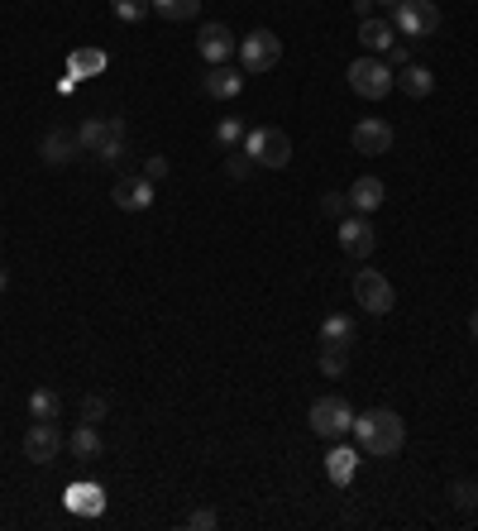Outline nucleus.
I'll use <instances>...</instances> for the list:
<instances>
[{"instance_id": "1", "label": "nucleus", "mask_w": 478, "mask_h": 531, "mask_svg": "<svg viewBox=\"0 0 478 531\" xmlns=\"http://www.w3.org/2000/svg\"><path fill=\"white\" fill-rule=\"evenodd\" d=\"M364 455H378V460H388L397 455L402 445H407V421L388 412V407H369V412H359L354 417V431H349Z\"/></svg>"}, {"instance_id": "2", "label": "nucleus", "mask_w": 478, "mask_h": 531, "mask_svg": "<svg viewBox=\"0 0 478 531\" xmlns=\"http://www.w3.org/2000/svg\"><path fill=\"white\" fill-rule=\"evenodd\" d=\"M82 154H96L101 163H120L125 154V139H130V125H125V115H96L82 125Z\"/></svg>"}, {"instance_id": "3", "label": "nucleus", "mask_w": 478, "mask_h": 531, "mask_svg": "<svg viewBox=\"0 0 478 531\" xmlns=\"http://www.w3.org/2000/svg\"><path fill=\"white\" fill-rule=\"evenodd\" d=\"M388 20L397 29V39L421 44V39H431L435 29H440V10H435V0H397Z\"/></svg>"}, {"instance_id": "4", "label": "nucleus", "mask_w": 478, "mask_h": 531, "mask_svg": "<svg viewBox=\"0 0 478 531\" xmlns=\"http://www.w3.org/2000/svg\"><path fill=\"white\" fill-rule=\"evenodd\" d=\"M244 154L254 158V168H287L292 163V139L278 125H259L244 134Z\"/></svg>"}, {"instance_id": "5", "label": "nucleus", "mask_w": 478, "mask_h": 531, "mask_svg": "<svg viewBox=\"0 0 478 531\" xmlns=\"http://www.w3.org/2000/svg\"><path fill=\"white\" fill-rule=\"evenodd\" d=\"M311 431L321 436V441H340L354 431V407H349L340 393H326V398L311 402Z\"/></svg>"}, {"instance_id": "6", "label": "nucleus", "mask_w": 478, "mask_h": 531, "mask_svg": "<svg viewBox=\"0 0 478 531\" xmlns=\"http://www.w3.org/2000/svg\"><path fill=\"white\" fill-rule=\"evenodd\" d=\"M349 87H354V96H364V101H383L392 87H397V77H392V67L383 63V58H354L349 63Z\"/></svg>"}, {"instance_id": "7", "label": "nucleus", "mask_w": 478, "mask_h": 531, "mask_svg": "<svg viewBox=\"0 0 478 531\" xmlns=\"http://www.w3.org/2000/svg\"><path fill=\"white\" fill-rule=\"evenodd\" d=\"M354 302L369 311V316H388V311L397 307L392 278H383L378 268H359V273H354Z\"/></svg>"}, {"instance_id": "8", "label": "nucleus", "mask_w": 478, "mask_h": 531, "mask_svg": "<svg viewBox=\"0 0 478 531\" xmlns=\"http://www.w3.org/2000/svg\"><path fill=\"white\" fill-rule=\"evenodd\" d=\"M278 58H283V39L273 29H254V34L239 39V67L254 72V77L268 72V67H278Z\"/></svg>"}, {"instance_id": "9", "label": "nucleus", "mask_w": 478, "mask_h": 531, "mask_svg": "<svg viewBox=\"0 0 478 531\" xmlns=\"http://www.w3.org/2000/svg\"><path fill=\"white\" fill-rule=\"evenodd\" d=\"M196 53H201V63H230L239 53V39L230 34V24H220V20H211V24H201V34H196Z\"/></svg>"}, {"instance_id": "10", "label": "nucleus", "mask_w": 478, "mask_h": 531, "mask_svg": "<svg viewBox=\"0 0 478 531\" xmlns=\"http://www.w3.org/2000/svg\"><path fill=\"white\" fill-rule=\"evenodd\" d=\"M340 249H345L349 259H369L373 249H378V235H373V221H369V216L349 211L345 221H340Z\"/></svg>"}, {"instance_id": "11", "label": "nucleus", "mask_w": 478, "mask_h": 531, "mask_svg": "<svg viewBox=\"0 0 478 531\" xmlns=\"http://www.w3.org/2000/svg\"><path fill=\"white\" fill-rule=\"evenodd\" d=\"M349 144H354V154H364V158L392 154V125H388V120H378V115H369V120H359V125H354Z\"/></svg>"}, {"instance_id": "12", "label": "nucleus", "mask_w": 478, "mask_h": 531, "mask_svg": "<svg viewBox=\"0 0 478 531\" xmlns=\"http://www.w3.org/2000/svg\"><path fill=\"white\" fill-rule=\"evenodd\" d=\"M58 450H63V436H58V426H53V421H34V426L24 431V460H29V465H48V460H58Z\"/></svg>"}, {"instance_id": "13", "label": "nucleus", "mask_w": 478, "mask_h": 531, "mask_svg": "<svg viewBox=\"0 0 478 531\" xmlns=\"http://www.w3.org/2000/svg\"><path fill=\"white\" fill-rule=\"evenodd\" d=\"M110 201H115L120 211H149L153 206V182L144 173H125L115 187H110Z\"/></svg>"}, {"instance_id": "14", "label": "nucleus", "mask_w": 478, "mask_h": 531, "mask_svg": "<svg viewBox=\"0 0 478 531\" xmlns=\"http://www.w3.org/2000/svg\"><path fill=\"white\" fill-rule=\"evenodd\" d=\"M39 154H44V163H53V168H67L72 158L82 154V134H77V130H63V125H53V130L39 139Z\"/></svg>"}, {"instance_id": "15", "label": "nucleus", "mask_w": 478, "mask_h": 531, "mask_svg": "<svg viewBox=\"0 0 478 531\" xmlns=\"http://www.w3.org/2000/svg\"><path fill=\"white\" fill-rule=\"evenodd\" d=\"M63 508L72 512V517H101V512H106V488L101 484H67Z\"/></svg>"}, {"instance_id": "16", "label": "nucleus", "mask_w": 478, "mask_h": 531, "mask_svg": "<svg viewBox=\"0 0 478 531\" xmlns=\"http://www.w3.org/2000/svg\"><path fill=\"white\" fill-rule=\"evenodd\" d=\"M201 91H206V96H216V101H235L239 91H244V77H239V67L216 63L206 77H201Z\"/></svg>"}, {"instance_id": "17", "label": "nucleus", "mask_w": 478, "mask_h": 531, "mask_svg": "<svg viewBox=\"0 0 478 531\" xmlns=\"http://www.w3.org/2000/svg\"><path fill=\"white\" fill-rule=\"evenodd\" d=\"M354 474H359V450H354V445H335L326 455V479L335 488H349Z\"/></svg>"}, {"instance_id": "18", "label": "nucleus", "mask_w": 478, "mask_h": 531, "mask_svg": "<svg viewBox=\"0 0 478 531\" xmlns=\"http://www.w3.org/2000/svg\"><path fill=\"white\" fill-rule=\"evenodd\" d=\"M359 44L369 48L373 58H383V53L397 44V29H392V20H378V15H369V20H359Z\"/></svg>"}, {"instance_id": "19", "label": "nucleus", "mask_w": 478, "mask_h": 531, "mask_svg": "<svg viewBox=\"0 0 478 531\" xmlns=\"http://www.w3.org/2000/svg\"><path fill=\"white\" fill-rule=\"evenodd\" d=\"M345 197H349V211H359V216H373V211L388 201V192H383V182H378V177H359V182L349 187Z\"/></svg>"}, {"instance_id": "20", "label": "nucleus", "mask_w": 478, "mask_h": 531, "mask_svg": "<svg viewBox=\"0 0 478 531\" xmlns=\"http://www.w3.org/2000/svg\"><path fill=\"white\" fill-rule=\"evenodd\" d=\"M321 345H330V350H354V321L349 316H326L321 321Z\"/></svg>"}, {"instance_id": "21", "label": "nucleus", "mask_w": 478, "mask_h": 531, "mask_svg": "<svg viewBox=\"0 0 478 531\" xmlns=\"http://www.w3.org/2000/svg\"><path fill=\"white\" fill-rule=\"evenodd\" d=\"M397 87L407 91V96H431L435 91V77H431V67H416V63H407V67H397Z\"/></svg>"}, {"instance_id": "22", "label": "nucleus", "mask_w": 478, "mask_h": 531, "mask_svg": "<svg viewBox=\"0 0 478 531\" xmlns=\"http://www.w3.org/2000/svg\"><path fill=\"white\" fill-rule=\"evenodd\" d=\"M101 67H106V53H101V48H77V53L67 58V77H72V82H77V77H96Z\"/></svg>"}, {"instance_id": "23", "label": "nucleus", "mask_w": 478, "mask_h": 531, "mask_svg": "<svg viewBox=\"0 0 478 531\" xmlns=\"http://www.w3.org/2000/svg\"><path fill=\"white\" fill-rule=\"evenodd\" d=\"M67 450H72L77 460H96V455H101V436H96V426H91V421H82V426L67 436Z\"/></svg>"}, {"instance_id": "24", "label": "nucleus", "mask_w": 478, "mask_h": 531, "mask_svg": "<svg viewBox=\"0 0 478 531\" xmlns=\"http://www.w3.org/2000/svg\"><path fill=\"white\" fill-rule=\"evenodd\" d=\"M58 412H63V398L53 388H34L29 393V417L34 421H58Z\"/></svg>"}, {"instance_id": "25", "label": "nucleus", "mask_w": 478, "mask_h": 531, "mask_svg": "<svg viewBox=\"0 0 478 531\" xmlns=\"http://www.w3.org/2000/svg\"><path fill=\"white\" fill-rule=\"evenodd\" d=\"M153 10L163 15V20H173V24H187L201 15V0H153Z\"/></svg>"}, {"instance_id": "26", "label": "nucleus", "mask_w": 478, "mask_h": 531, "mask_svg": "<svg viewBox=\"0 0 478 531\" xmlns=\"http://www.w3.org/2000/svg\"><path fill=\"white\" fill-rule=\"evenodd\" d=\"M110 10H115L120 24H139L153 10V0H110Z\"/></svg>"}, {"instance_id": "27", "label": "nucleus", "mask_w": 478, "mask_h": 531, "mask_svg": "<svg viewBox=\"0 0 478 531\" xmlns=\"http://www.w3.org/2000/svg\"><path fill=\"white\" fill-rule=\"evenodd\" d=\"M316 364H321V374H326V378H340L349 369V350H330V345H321Z\"/></svg>"}, {"instance_id": "28", "label": "nucleus", "mask_w": 478, "mask_h": 531, "mask_svg": "<svg viewBox=\"0 0 478 531\" xmlns=\"http://www.w3.org/2000/svg\"><path fill=\"white\" fill-rule=\"evenodd\" d=\"M244 134H249V130L239 125L235 115H225V120L216 125V144H220V149H239V139H244Z\"/></svg>"}, {"instance_id": "29", "label": "nucleus", "mask_w": 478, "mask_h": 531, "mask_svg": "<svg viewBox=\"0 0 478 531\" xmlns=\"http://www.w3.org/2000/svg\"><path fill=\"white\" fill-rule=\"evenodd\" d=\"M450 503H455V508H478V484L474 479H455V484H450Z\"/></svg>"}, {"instance_id": "30", "label": "nucleus", "mask_w": 478, "mask_h": 531, "mask_svg": "<svg viewBox=\"0 0 478 531\" xmlns=\"http://www.w3.org/2000/svg\"><path fill=\"white\" fill-rule=\"evenodd\" d=\"M249 173H254V158H249V154H235V149H230V154H225V177L244 182Z\"/></svg>"}, {"instance_id": "31", "label": "nucleus", "mask_w": 478, "mask_h": 531, "mask_svg": "<svg viewBox=\"0 0 478 531\" xmlns=\"http://www.w3.org/2000/svg\"><path fill=\"white\" fill-rule=\"evenodd\" d=\"M321 211H326V216H335V221H345V216H349V197H345V192H326Z\"/></svg>"}, {"instance_id": "32", "label": "nucleus", "mask_w": 478, "mask_h": 531, "mask_svg": "<svg viewBox=\"0 0 478 531\" xmlns=\"http://www.w3.org/2000/svg\"><path fill=\"white\" fill-rule=\"evenodd\" d=\"M187 527H192V531H211V527H220L216 508H196L192 517H187Z\"/></svg>"}, {"instance_id": "33", "label": "nucleus", "mask_w": 478, "mask_h": 531, "mask_svg": "<svg viewBox=\"0 0 478 531\" xmlns=\"http://www.w3.org/2000/svg\"><path fill=\"white\" fill-rule=\"evenodd\" d=\"M101 417H106V398H96V393H87V398H82V421H91V426H96Z\"/></svg>"}, {"instance_id": "34", "label": "nucleus", "mask_w": 478, "mask_h": 531, "mask_svg": "<svg viewBox=\"0 0 478 531\" xmlns=\"http://www.w3.org/2000/svg\"><path fill=\"white\" fill-rule=\"evenodd\" d=\"M412 63V44H407V39H397V44L388 48V67H407Z\"/></svg>"}, {"instance_id": "35", "label": "nucleus", "mask_w": 478, "mask_h": 531, "mask_svg": "<svg viewBox=\"0 0 478 531\" xmlns=\"http://www.w3.org/2000/svg\"><path fill=\"white\" fill-rule=\"evenodd\" d=\"M144 177H149V182H158V177H168V158H163V154H153L149 163H144Z\"/></svg>"}, {"instance_id": "36", "label": "nucleus", "mask_w": 478, "mask_h": 531, "mask_svg": "<svg viewBox=\"0 0 478 531\" xmlns=\"http://www.w3.org/2000/svg\"><path fill=\"white\" fill-rule=\"evenodd\" d=\"M373 5H378V0H354V15H359V20H369Z\"/></svg>"}, {"instance_id": "37", "label": "nucleus", "mask_w": 478, "mask_h": 531, "mask_svg": "<svg viewBox=\"0 0 478 531\" xmlns=\"http://www.w3.org/2000/svg\"><path fill=\"white\" fill-rule=\"evenodd\" d=\"M469 335H474V340H478V311H474V316H469Z\"/></svg>"}, {"instance_id": "38", "label": "nucleus", "mask_w": 478, "mask_h": 531, "mask_svg": "<svg viewBox=\"0 0 478 531\" xmlns=\"http://www.w3.org/2000/svg\"><path fill=\"white\" fill-rule=\"evenodd\" d=\"M10 288V273H5V268H0V292Z\"/></svg>"}, {"instance_id": "39", "label": "nucleus", "mask_w": 478, "mask_h": 531, "mask_svg": "<svg viewBox=\"0 0 478 531\" xmlns=\"http://www.w3.org/2000/svg\"><path fill=\"white\" fill-rule=\"evenodd\" d=\"M383 5H397V0H383Z\"/></svg>"}, {"instance_id": "40", "label": "nucleus", "mask_w": 478, "mask_h": 531, "mask_svg": "<svg viewBox=\"0 0 478 531\" xmlns=\"http://www.w3.org/2000/svg\"><path fill=\"white\" fill-rule=\"evenodd\" d=\"M0 240H5V235H0Z\"/></svg>"}]
</instances>
